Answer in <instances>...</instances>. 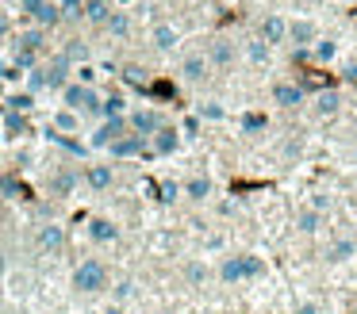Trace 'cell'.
Wrapping results in <instances>:
<instances>
[{
	"instance_id": "cell-6",
	"label": "cell",
	"mask_w": 357,
	"mask_h": 314,
	"mask_svg": "<svg viewBox=\"0 0 357 314\" xmlns=\"http://www.w3.org/2000/svg\"><path fill=\"white\" fill-rule=\"evenodd\" d=\"M123 134H127V119H104L100 127H96V134L89 138V146H93V150H108V146Z\"/></svg>"
},
{
	"instance_id": "cell-2",
	"label": "cell",
	"mask_w": 357,
	"mask_h": 314,
	"mask_svg": "<svg viewBox=\"0 0 357 314\" xmlns=\"http://www.w3.org/2000/svg\"><path fill=\"white\" fill-rule=\"evenodd\" d=\"M219 276H223L227 283L257 280V276H265V260H261V257H254V253H238V257H227V260H223Z\"/></svg>"
},
{
	"instance_id": "cell-38",
	"label": "cell",
	"mask_w": 357,
	"mask_h": 314,
	"mask_svg": "<svg viewBox=\"0 0 357 314\" xmlns=\"http://www.w3.org/2000/svg\"><path fill=\"white\" fill-rule=\"evenodd\" d=\"M334 54H338V46H334V42H319V46H315V58H319V61H331Z\"/></svg>"
},
{
	"instance_id": "cell-47",
	"label": "cell",
	"mask_w": 357,
	"mask_h": 314,
	"mask_svg": "<svg viewBox=\"0 0 357 314\" xmlns=\"http://www.w3.org/2000/svg\"><path fill=\"white\" fill-rule=\"evenodd\" d=\"M354 257H357V242H354Z\"/></svg>"
},
{
	"instance_id": "cell-10",
	"label": "cell",
	"mask_w": 357,
	"mask_h": 314,
	"mask_svg": "<svg viewBox=\"0 0 357 314\" xmlns=\"http://www.w3.org/2000/svg\"><path fill=\"white\" fill-rule=\"evenodd\" d=\"M142 150H146V138H139V134H123V138H116V142L108 146L112 157H139Z\"/></svg>"
},
{
	"instance_id": "cell-13",
	"label": "cell",
	"mask_w": 357,
	"mask_h": 314,
	"mask_svg": "<svg viewBox=\"0 0 357 314\" xmlns=\"http://www.w3.org/2000/svg\"><path fill=\"white\" fill-rule=\"evenodd\" d=\"M204 73H208V58H204V54H188V58L181 61V77H185V81H204Z\"/></svg>"
},
{
	"instance_id": "cell-3",
	"label": "cell",
	"mask_w": 357,
	"mask_h": 314,
	"mask_svg": "<svg viewBox=\"0 0 357 314\" xmlns=\"http://www.w3.org/2000/svg\"><path fill=\"white\" fill-rule=\"evenodd\" d=\"M35 245H39L43 257H62L66 253V226H58V222H43V226L35 230Z\"/></svg>"
},
{
	"instance_id": "cell-5",
	"label": "cell",
	"mask_w": 357,
	"mask_h": 314,
	"mask_svg": "<svg viewBox=\"0 0 357 314\" xmlns=\"http://www.w3.org/2000/svg\"><path fill=\"white\" fill-rule=\"evenodd\" d=\"M127 127H131V134L150 138V134H158V130H162L165 123H162V115H158V111H150V107H139V111H131Z\"/></svg>"
},
{
	"instance_id": "cell-8",
	"label": "cell",
	"mask_w": 357,
	"mask_h": 314,
	"mask_svg": "<svg viewBox=\"0 0 357 314\" xmlns=\"http://www.w3.org/2000/svg\"><path fill=\"white\" fill-rule=\"evenodd\" d=\"M73 188H77V173H73V168H58V173H50V180H47L50 196L66 199V196H73Z\"/></svg>"
},
{
	"instance_id": "cell-17",
	"label": "cell",
	"mask_w": 357,
	"mask_h": 314,
	"mask_svg": "<svg viewBox=\"0 0 357 314\" xmlns=\"http://www.w3.org/2000/svg\"><path fill=\"white\" fill-rule=\"evenodd\" d=\"M154 138V153H177V146H181V138H177V130H169V127H162L158 134H150Z\"/></svg>"
},
{
	"instance_id": "cell-9",
	"label": "cell",
	"mask_w": 357,
	"mask_h": 314,
	"mask_svg": "<svg viewBox=\"0 0 357 314\" xmlns=\"http://www.w3.org/2000/svg\"><path fill=\"white\" fill-rule=\"evenodd\" d=\"M89 237L96 245H112V242H119V226L112 219H89Z\"/></svg>"
},
{
	"instance_id": "cell-12",
	"label": "cell",
	"mask_w": 357,
	"mask_h": 314,
	"mask_svg": "<svg viewBox=\"0 0 357 314\" xmlns=\"http://www.w3.org/2000/svg\"><path fill=\"white\" fill-rule=\"evenodd\" d=\"M85 180L93 191H108L112 180H116V173H112V165H89L85 168Z\"/></svg>"
},
{
	"instance_id": "cell-18",
	"label": "cell",
	"mask_w": 357,
	"mask_h": 314,
	"mask_svg": "<svg viewBox=\"0 0 357 314\" xmlns=\"http://www.w3.org/2000/svg\"><path fill=\"white\" fill-rule=\"evenodd\" d=\"M296 230H300V234H319V230H323V214L303 207V211L296 214Z\"/></svg>"
},
{
	"instance_id": "cell-32",
	"label": "cell",
	"mask_w": 357,
	"mask_h": 314,
	"mask_svg": "<svg viewBox=\"0 0 357 314\" xmlns=\"http://www.w3.org/2000/svg\"><path fill=\"white\" fill-rule=\"evenodd\" d=\"M246 54H250V61H257V65H261V61H269V46H265L261 38H254V42L246 46Z\"/></svg>"
},
{
	"instance_id": "cell-4",
	"label": "cell",
	"mask_w": 357,
	"mask_h": 314,
	"mask_svg": "<svg viewBox=\"0 0 357 314\" xmlns=\"http://www.w3.org/2000/svg\"><path fill=\"white\" fill-rule=\"evenodd\" d=\"M62 100H66V107L70 111H100V96H96L89 84H66L62 88Z\"/></svg>"
},
{
	"instance_id": "cell-42",
	"label": "cell",
	"mask_w": 357,
	"mask_h": 314,
	"mask_svg": "<svg viewBox=\"0 0 357 314\" xmlns=\"http://www.w3.org/2000/svg\"><path fill=\"white\" fill-rule=\"evenodd\" d=\"M47 4V0H20V12H27V15H35L39 8Z\"/></svg>"
},
{
	"instance_id": "cell-25",
	"label": "cell",
	"mask_w": 357,
	"mask_h": 314,
	"mask_svg": "<svg viewBox=\"0 0 357 314\" xmlns=\"http://www.w3.org/2000/svg\"><path fill=\"white\" fill-rule=\"evenodd\" d=\"M123 111H127V100L123 96H108V100H100V111L96 115H104V119H123Z\"/></svg>"
},
{
	"instance_id": "cell-21",
	"label": "cell",
	"mask_w": 357,
	"mask_h": 314,
	"mask_svg": "<svg viewBox=\"0 0 357 314\" xmlns=\"http://www.w3.org/2000/svg\"><path fill=\"white\" fill-rule=\"evenodd\" d=\"M54 130H62V134H73V130H81V115L70 111V107L54 111Z\"/></svg>"
},
{
	"instance_id": "cell-30",
	"label": "cell",
	"mask_w": 357,
	"mask_h": 314,
	"mask_svg": "<svg viewBox=\"0 0 357 314\" xmlns=\"http://www.w3.org/2000/svg\"><path fill=\"white\" fill-rule=\"evenodd\" d=\"M104 27H108L112 35H119V38H123L127 31H131V19H127V12H112V15H108V23H104Z\"/></svg>"
},
{
	"instance_id": "cell-43",
	"label": "cell",
	"mask_w": 357,
	"mask_h": 314,
	"mask_svg": "<svg viewBox=\"0 0 357 314\" xmlns=\"http://www.w3.org/2000/svg\"><path fill=\"white\" fill-rule=\"evenodd\" d=\"M292 314H319V303H311V299H303V303H296Z\"/></svg>"
},
{
	"instance_id": "cell-41",
	"label": "cell",
	"mask_w": 357,
	"mask_h": 314,
	"mask_svg": "<svg viewBox=\"0 0 357 314\" xmlns=\"http://www.w3.org/2000/svg\"><path fill=\"white\" fill-rule=\"evenodd\" d=\"M77 77H81L77 84H89V88H93V77H96V69H93V65H81V69H77Z\"/></svg>"
},
{
	"instance_id": "cell-33",
	"label": "cell",
	"mask_w": 357,
	"mask_h": 314,
	"mask_svg": "<svg viewBox=\"0 0 357 314\" xmlns=\"http://www.w3.org/2000/svg\"><path fill=\"white\" fill-rule=\"evenodd\" d=\"M112 295H116V306H123L127 299L135 295V280H119V283H116V291H112Z\"/></svg>"
},
{
	"instance_id": "cell-20",
	"label": "cell",
	"mask_w": 357,
	"mask_h": 314,
	"mask_svg": "<svg viewBox=\"0 0 357 314\" xmlns=\"http://www.w3.org/2000/svg\"><path fill=\"white\" fill-rule=\"evenodd\" d=\"M273 100L284 104V107H296L303 100V88H300V84H277V88H273Z\"/></svg>"
},
{
	"instance_id": "cell-27",
	"label": "cell",
	"mask_w": 357,
	"mask_h": 314,
	"mask_svg": "<svg viewBox=\"0 0 357 314\" xmlns=\"http://www.w3.org/2000/svg\"><path fill=\"white\" fill-rule=\"evenodd\" d=\"M185 196L188 199H208L211 196V180L208 176H192V180L185 184Z\"/></svg>"
},
{
	"instance_id": "cell-16",
	"label": "cell",
	"mask_w": 357,
	"mask_h": 314,
	"mask_svg": "<svg viewBox=\"0 0 357 314\" xmlns=\"http://www.w3.org/2000/svg\"><path fill=\"white\" fill-rule=\"evenodd\" d=\"M81 15H85L89 23H108L112 4H108V0H85V4H81Z\"/></svg>"
},
{
	"instance_id": "cell-31",
	"label": "cell",
	"mask_w": 357,
	"mask_h": 314,
	"mask_svg": "<svg viewBox=\"0 0 357 314\" xmlns=\"http://www.w3.org/2000/svg\"><path fill=\"white\" fill-rule=\"evenodd\" d=\"M62 58H66V61H85V58H89V46L81 42V38H73V42L62 50Z\"/></svg>"
},
{
	"instance_id": "cell-26",
	"label": "cell",
	"mask_w": 357,
	"mask_h": 314,
	"mask_svg": "<svg viewBox=\"0 0 357 314\" xmlns=\"http://www.w3.org/2000/svg\"><path fill=\"white\" fill-rule=\"evenodd\" d=\"M43 38H47V35H43L39 27H35V31H24V35L16 38V50H27V54H39V50H43Z\"/></svg>"
},
{
	"instance_id": "cell-1",
	"label": "cell",
	"mask_w": 357,
	"mask_h": 314,
	"mask_svg": "<svg viewBox=\"0 0 357 314\" xmlns=\"http://www.w3.org/2000/svg\"><path fill=\"white\" fill-rule=\"evenodd\" d=\"M104 288H108V265H104L100 257L77 260V268H73V291L96 295V291H104Z\"/></svg>"
},
{
	"instance_id": "cell-39",
	"label": "cell",
	"mask_w": 357,
	"mask_h": 314,
	"mask_svg": "<svg viewBox=\"0 0 357 314\" xmlns=\"http://www.w3.org/2000/svg\"><path fill=\"white\" fill-rule=\"evenodd\" d=\"M200 119H223V107L219 104H200Z\"/></svg>"
},
{
	"instance_id": "cell-48",
	"label": "cell",
	"mask_w": 357,
	"mask_h": 314,
	"mask_svg": "<svg viewBox=\"0 0 357 314\" xmlns=\"http://www.w3.org/2000/svg\"><path fill=\"white\" fill-rule=\"evenodd\" d=\"M354 314H357V299H354Z\"/></svg>"
},
{
	"instance_id": "cell-35",
	"label": "cell",
	"mask_w": 357,
	"mask_h": 314,
	"mask_svg": "<svg viewBox=\"0 0 357 314\" xmlns=\"http://www.w3.org/2000/svg\"><path fill=\"white\" fill-rule=\"evenodd\" d=\"M177 196H181V184H173V180H165L162 188H158V199H162V203H173Z\"/></svg>"
},
{
	"instance_id": "cell-44",
	"label": "cell",
	"mask_w": 357,
	"mask_h": 314,
	"mask_svg": "<svg viewBox=\"0 0 357 314\" xmlns=\"http://www.w3.org/2000/svg\"><path fill=\"white\" fill-rule=\"evenodd\" d=\"M4 35H8V15L0 12V42H4Z\"/></svg>"
},
{
	"instance_id": "cell-22",
	"label": "cell",
	"mask_w": 357,
	"mask_h": 314,
	"mask_svg": "<svg viewBox=\"0 0 357 314\" xmlns=\"http://www.w3.org/2000/svg\"><path fill=\"white\" fill-rule=\"evenodd\" d=\"M35 107V96L31 92H12L8 100H4V111H16V115H27Z\"/></svg>"
},
{
	"instance_id": "cell-14",
	"label": "cell",
	"mask_w": 357,
	"mask_h": 314,
	"mask_svg": "<svg viewBox=\"0 0 357 314\" xmlns=\"http://www.w3.org/2000/svg\"><path fill=\"white\" fill-rule=\"evenodd\" d=\"M288 35H292V42L303 50L307 42H315V23H311V19H296V23H288Z\"/></svg>"
},
{
	"instance_id": "cell-45",
	"label": "cell",
	"mask_w": 357,
	"mask_h": 314,
	"mask_svg": "<svg viewBox=\"0 0 357 314\" xmlns=\"http://www.w3.org/2000/svg\"><path fill=\"white\" fill-rule=\"evenodd\" d=\"M100 314H123V306H116V303H108V306H104V311Z\"/></svg>"
},
{
	"instance_id": "cell-15",
	"label": "cell",
	"mask_w": 357,
	"mask_h": 314,
	"mask_svg": "<svg viewBox=\"0 0 357 314\" xmlns=\"http://www.w3.org/2000/svg\"><path fill=\"white\" fill-rule=\"evenodd\" d=\"M0 130H4V138H24V134H27V115L4 111V119H0Z\"/></svg>"
},
{
	"instance_id": "cell-36",
	"label": "cell",
	"mask_w": 357,
	"mask_h": 314,
	"mask_svg": "<svg viewBox=\"0 0 357 314\" xmlns=\"http://www.w3.org/2000/svg\"><path fill=\"white\" fill-rule=\"evenodd\" d=\"M123 81L127 84H146V69H142V65H127L123 69Z\"/></svg>"
},
{
	"instance_id": "cell-40",
	"label": "cell",
	"mask_w": 357,
	"mask_h": 314,
	"mask_svg": "<svg viewBox=\"0 0 357 314\" xmlns=\"http://www.w3.org/2000/svg\"><path fill=\"white\" fill-rule=\"evenodd\" d=\"M242 130H265V115H246V119H242Z\"/></svg>"
},
{
	"instance_id": "cell-23",
	"label": "cell",
	"mask_w": 357,
	"mask_h": 314,
	"mask_svg": "<svg viewBox=\"0 0 357 314\" xmlns=\"http://www.w3.org/2000/svg\"><path fill=\"white\" fill-rule=\"evenodd\" d=\"M177 27H169V23H158L154 27V46L158 50H173V46H177Z\"/></svg>"
},
{
	"instance_id": "cell-19",
	"label": "cell",
	"mask_w": 357,
	"mask_h": 314,
	"mask_svg": "<svg viewBox=\"0 0 357 314\" xmlns=\"http://www.w3.org/2000/svg\"><path fill=\"white\" fill-rule=\"evenodd\" d=\"M31 19H35V23H39V31H47V27H54V23H58V19H62V8H58V4H54V0H47V4H43V8H39V12H35V15H31Z\"/></svg>"
},
{
	"instance_id": "cell-46",
	"label": "cell",
	"mask_w": 357,
	"mask_h": 314,
	"mask_svg": "<svg viewBox=\"0 0 357 314\" xmlns=\"http://www.w3.org/2000/svg\"><path fill=\"white\" fill-rule=\"evenodd\" d=\"M8 272V257H4V249H0V276Z\"/></svg>"
},
{
	"instance_id": "cell-34",
	"label": "cell",
	"mask_w": 357,
	"mask_h": 314,
	"mask_svg": "<svg viewBox=\"0 0 357 314\" xmlns=\"http://www.w3.org/2000/svg\"><path fill=\"white\" fill-rule=\"evenodd\" d=\"M185 276H188V283H204V276H208V268H204L200 260H188V265H185Z\"/></svg>"
},
{
	"instance_id": "cell-29",
	"label": "cell",
	"mask_w": 357,
	"mask_h": 314,
	"mask_svg": "<svg viewBox=\"0 0 357 314\" xmlns=\"http://www.w3.org/2000/svg\"><path fill=\"white\" fill-rule=\"evenodd\" d=\"M315 111H319V115H334V111H338V92H334V88L319 92V100H315Z\"/></svg>"
},
{
	"instance_id": "cell-7",
	"label": "cell",
	"mask_w": 357,
	"mask_h": 314,
	"mask_svg": "<svg viewBox=\"0 0 357 314\" xmlns=\"http://www.w3.org/2000/svg\"><path fill=\"white\" fill-rule=\"evenodd\" d=\"M39 73H43V88H66V84H70V61L58 54V58L50 61V65H43Z\"/></svg>"
},
{
	"instance_id": "cell-11",
	"label": "cell",
	"mask_w": 357,
	"mask_h": 314,
	"mask_svg": "<svg viewBox=\"0 0 357 314\" xmlns=\"http://www.w3.org/2000/svg\"><path fill=\"white\" fill-rule=\"evenodd\" d=\"M284 35H288V23L280 19V15H265V19H261V42L265 46L284 42Z\"/></svg>"
},
{
	"instance_id": "cell-28",
	"label": "cell",
	"mask_w": 357,
	"mask_h": 314,
	"mask_svg": "<svg viewBox=\"0 0 357 314\" xmlns=\"http://www.w3.org/2000/svg\"><path fill=\"white\" fill-rule=\"evenodd\" d=\"M349 257H354V242H334L331 249H326V260H331V265H346Z\"/></svg>"
},
{
	"instance_id": "cell-37",
	"label": "cell",
	"mask_w": 357,
	"mask_h": 314,
	"mask_svg": "<svg viewBox=\"0 0 357 314\" xmlns=\"http://www.w3.org/2000/svg\"><path fill=\"white\" fill-rule=\"evenodd\" d=\"M0 191L16 199V196H20V180H16V176H0Z\"/></svg>"
},
{
	"instance_id": "cell-24",
	"label": "cell",
	"mask_w": 357,
	"mask_h": 314,
	"mask_svg": "<svg viewBox=\"0 0 357 314\" xmlns=\"http://www.w3.org/2000/svg\"><path fill=\"white\" fill-rule=\"evenodd\" d=\"M208 58L215 61V65H231V61H234V46L227 42V38H215L211 50H208Z\"/></svg>"
}]
</instances>
